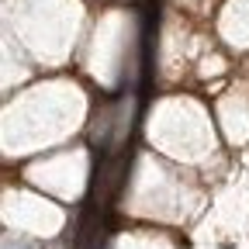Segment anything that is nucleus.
<instances>
[{
	"label": "nucleus",
	"mask_w": 249,
	"mask_h": 249,
	"mask_svg": "<svg viewBox=\"0 0 249 249\" xmlns=\"http://www.w3.org/2000/svg\"><path fill=\"white\" fill-rule=\"evenodd\" d=\"M76 249H104V229H101V218H83L80 235H76Z\"/></svg>",
	"instance_id": "nucleus-1"
},
{
	"label": "nucleus",
	"mask_w": 249,
	"mask_h": 249,
	"mask_svg": "<svg viewBox=\"0 0 249 249\" xmlns=\"http://www.w3.org/2000/svg\"><path fill=\"white\" fill-rule=\"evenodd\" d=\"M4 249H38V246H35V242H28V239H18V242H14V239L7 235V239H4Z\"/></svg>",
	"instance_id": "nucleus-2"
}]
</instances>
